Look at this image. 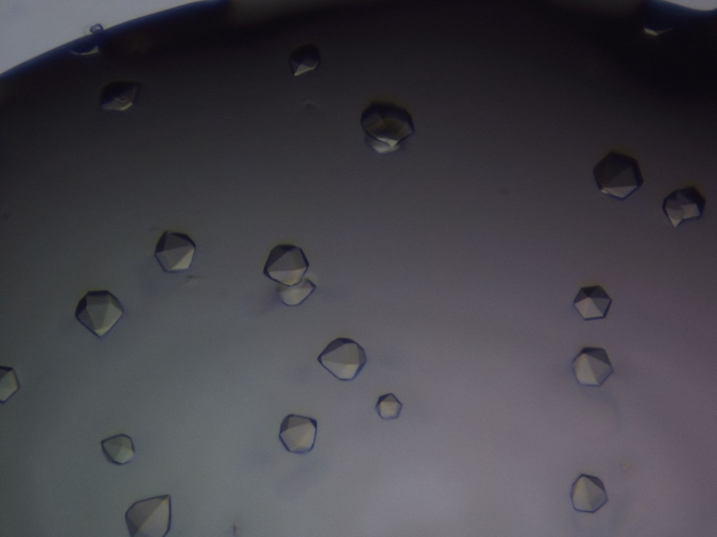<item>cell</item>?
Segmentation results:
<instances>
[{"mask_svg":"<svg viewBox=\"0 0 717 537\" xmlns=\"http://www.w3.org/2000/svg\"><path fill=\"white\" fill-rule=\"evenodd\" d=\"M360 124L368 145L380 154L398 149L415 129L408 110L389 101L369 103L362 111Z\"/></svg>","mask_w":717,"mask_h":537,"instance_id":"6da1fadb","label":"cell"},{"mask_svg":"<svg viewBox=\"0 0 717 537\" xmlns=\"http://www.w3.org/2000/svg\"><path fill=\"white\" fill-rule=\"evenodd\" d=\"M592 173L598 189L618 201L626 200L644 182L638 161L614 151L597 162Z\"/></svg>","mask_w":717,"mask_h":537,"instance_id":"7a4b0ae2","label":"cell"},{"mask_svg":"<svg viewBox=\"0 0 717 537\" xmlns=\"http://www.w3.org/2000/svg\"><path fill=\"white\" fill-rule=\"evenodd\" d=\"M171 497L168 494L137 501L125 514L131 537H164L171 525Z\"/></svg>","mask_w":717,"mask_h":537,"instance_id":"3957f363","label":"cell"},{"mask_svg":"<svg viewBox=\"0 0 717 537\" xmlns=\"http://www.w3.org/2000/svg\"><path fill=\"white\" fill-rule=\"evenodd\" d=\"M124 309L119 300L107 290L87 292L78 302L75 316L90 331L101 338L119 321Z\"/></svg>","mask_w":717,"mask_h":537,"instance_id":"277c9868","label":"cell"},{"mask_svg":"<svg viewBox=\"0 0 717 537\" xmlns=\"http://www.w3.org/2000/svg\"><path fill=\"white\" fill-rule=\"evenodd\" d=\"M319 363L342 381L354 380L367 362L365 350L355 341L339 337L331 341L317 357Z\"/></svg>","mask_w":717,"mask_h":537,"instance_id":"5b68a950","label":"cell"},{"mask_svg":"<svg viewBox=\"0 0 717 537\" xmlns=\"http://www.w3.org/2000/svg\"><path fill=\"white\" fill-rule=\"evenodd\" d=\"M309 266V261L300 247L284 243L270 251L263 271L270 280L291 286L302 280Z\"/></svg>","mask_w":717,"mask_h":537,"instance_id":"8992f818","label":"cell"},{"mask_svg":"<svg viewBox=\"0 0 717 537\" xmlns=\"http://www.w3.org/2000/svg\"><path fill=\"white\" fill-rule=\"evenodd\" d=\"M196 251V244L186 234L165 231L155 248L154 256L162 270L178 273L190 268Z\"/></svg>","mask_w":717,"mask_h":537,"instance_id":"52a82bcc","label":"cell"},{"mask_svg":"<svg viewBox=\"0 0 717 537\" xmlns=\"http://www.w3.org/2000/svg\"><path fill=\"white\" fill-rule=\"evenodd\" d=\"M706 199L695 187L676 189L664 197L662 209L671 225L699 220L704 214Z\"/></svg>","mask_w":717,"mask_h":537,"instance_id":"ba28073f","label":"cell"},{"mask_svg":"<svg viewBox=\"0 0 717 537\" xmlns=\"http://www.w3.org/2000/svg\"><path fill=\"white\" fill-rule=\"evenodd\" d=\"M572 367L578 383L585 386L600 387L613 373L606 351L597 347L583 348Z\"/></svg>","mask_w":717,"mask_h":537,"instance_id":"9c48e42d","label":"cell"},{"mask_svg":"<svg viewBox=\"0 0 717 537\" xmlns=\"http://www.w3.org/2000/svg\"><path fill=\"white\" fill-rule=\"evenodd\" d=\"M317 434V421L295 414L286 416L280 425L279 438L286 450L306 454L314 448Z\"/></svg>","mask_w":717,"mask_h":537,"instance_id":"30bf717a","label":"cell"},{"mask_svg":"<svg viewBox=\"0 0 717 537\" xmlns=\"http://www.w3.org/2000/svg\"><path fill=\"white\" fill-rule=\"evenodd\" d=\"M571 499L576 510L592 513L606 503L608 496L599 478L581 474L572 485Z\"/></svg>","mask_w":717,"mask_h":537,"instance_id":"8fae6325","label":"cell"},{"mask_svg":"<svg viewBox=\"0 0 717 537\" xmlns=\"http://www.w3.org/2000/svg\"><path fill=\"white\" fill-rule=\"evenodd\" d=\"M612 303V299L599 285L581 287L576 294L573 306L585 320L604 319Z\"/></svg>","mask_w":717,"mask_h":537,"instance_id":"7c38bea8","label":"cell"},{"mask_svg":"<svg viewBox=\"0 0 717 537\" xmlns=\"http://www.w3.org/2000/svg\"><path fill=\"white\" fill-rule=\"evenodd\" d=\"M136 92L137 85L134 82L128 80L111 81L102 88V107L106 109L124 110L132 103Z\"/></svg>","mask_w":717,"mask_h":537,"instance_id":"4fadbf2b","label":"cell"},{"mask_svg":"<svg viewBox=\"0 0 717 537\" xmlns=\"http://www.w3.org/2000/svg\"><path fill=\"white\" fill-rule=\"evenodd\" d=\"M100 443L104 457L111 464L125 465L131 462L135 456L133 441L127 435H114L102 440Z\"/></svg>","mask_w":717,"mask_h":537,"instance_id":"5bb4252c","label":"cell"},{"mask_svg":"<svg viewBox=\"0 0 717 537\" xmlns=\"http://www.w3.org/2000/svg\"><path fill=\"white\" fill-rule=\"evenodd\" d=\"M321 62L319 48L312 43L295 48L288 57V64L294 76H298L316 69Z\"/></svg>","mask_w":717,"mask_h":537,"instance_id":"9a60e30c","label":"cell"},{"mask_svg":"<svg viewBox=\"0 0 717 537\" xmlns=\"http://www.w3.org/2000/svg\"><path fill=\"white\" fill-rule=\"evenodd\" d=\"M316 289L315 284L309 279L291 286L280 285L277 294L280 301L287 306H297L303 303Z\"/></svg>","mask_w":717,"mask_h":537,"instance_id":"2e32d148","label":"cell"},{"mask_svg":"<svg viewBox=\"0 0 717 537\" xmlns=\"http://www.w3.org/2000/svg\"><path fill=\"white\" fill-rule=\"evenodd\" d=\"M402 406V403L394 394L388 393L378 398L375 410L382 419L391 420L398 417Z\"/></svg>","mask_w":717,"mask_h":537,"instance_id":"e0dca14e","label":"cell"},{"mask_svg":"<svg viewBox=\"0 0 717 537\" xmlns=\"http://www.w3.org/2000/svg\"><path fill=\"white\" fill-rule=\"evenodd\" d=\"M1 368L0 400L4 403L18 390L19 384L13 368Z\"/></svg>","mask_w":717,"mask_h":537,"instance_id":"ac0fdd59","label":"cell"}]
</instances>
